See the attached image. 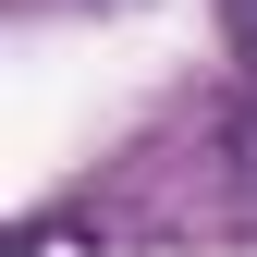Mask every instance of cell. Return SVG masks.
Returning a JSON list of instances; mask_svg holds the SVG:
<instances>
[{"mask_svg": "<svg viewBox=\"0 0 257 257\" xmlns=\"http://www.w3.org/2000/svg\"><path fill=\"white\" fill-rule=\"evenodd\" d=\"M220 172H233V208L257 220V86L233 98V122H220Z\"/></svg>", "mask_w": 257, "mask_h": 257, "instance_id": "obj_1", "label": "cell"}, {"mask_svg": "<svg viewBox=\"0 0 257 257\" xmlns=\"http://www.w3.org/2000/svg\"><path fill=\"white\" fill-rule=\"evenodd\" d=\"M220 37H233V49L257 61V0H220Z\"/></svg>", "mask_w": 257, "mask_h": 257, "instance_id": "obj_2", "label": "cell"}]
</instances>
